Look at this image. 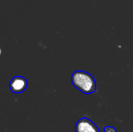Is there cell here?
<instances>
[{
    "instance_id": "obj_1",
    "label": "cell",
    "mask_w": 133,
    "mask_h": 132,
    "mask_svg": "<svg viewBox=\"0 0 133 132\" xmlns=\"http://www.w3.org/2000/svg\"><path fill=\"white\" fill-rule=\"evenodd\" d=\"M71 82L73 86L84 94H91L96 92V81L94 78L87 72L76 71L71 76Z\"/></svg>"
},
{
    "instance_id": "obj_2",
    "label": "cell",
    "mask_w": 133,
    "mask_h": 132,
    "mask_svg": "<svg viewBox=\"0 0 133 132\" xmlns=\"http://www.w3.org/2000/svg\"><path fill=\"white\" fill-rule=\"evenodd\" d=\"M76 132H101L98 127L89 118L79 119L76 124Z\"/></svg>"
},
{
    "instance_id": "obj_3",
    "label": "cell",
    "mask_w": 133,
    "mask_h": 132,
    "mask_svg": "<svg viewBox=\"0 0 133 132\" xmlns=\"http://www.w3.org/2000/svg\"><path fill=\"white\" fill-rule=\"evenodd\" d=\"M27 80L22 76L13 77L9 82V89L14 93H21L27 88Z\"/></svg>"
},
{
    "instance_id": "obj_4",
    "label": "cell",
    "mask_w": 133,
    "mask_h": 132,
    "mask_svg": "<svg viewBox=\"0 0 133 132\" xmlns=\"http://www.w3.org/2000/svg\"><path fill=\"white\" fill-rule=\"evenodd\" d=\"M104 132H117V131L114 127L106 126L104 128Z\"/></svg>"
}]
</instances>
